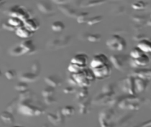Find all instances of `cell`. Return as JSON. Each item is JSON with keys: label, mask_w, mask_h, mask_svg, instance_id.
Segmentation results:
<instances>
[{"label": "cell", "mask_w": 151, "mask_h": 127, "mask_svg": "<svg viewBox=\"0 0 151 127\" xmlns=\"http://www.w3.org/2000/svg\"><path fill=\"white\" fill-rule=\"evenodd\" d=\"M37 103V102H36ZM34 102L31 98L22 101L18 105L19 112L25 115L33 116L40 115L45 112V108L41 104Z\"/></svg>", "instance_id": "obj_1"}, {"label": "cell", "mask_w": 151, "mask_h": 127, "mask_svg": "<svg viewBox=\"0 0 151 127\" xmlns=\"http://www.w3.org/2000/svg\"><path fill=\"white\" fill-rule=\"evenodd\" d=\"M143 103L144 101L142 98L136 97V95L130 94L122 98H120L117 102V105L122 109L138 110Z\"/></svg>", "instance_id": "obj_2"}, {"label": "cell", "mask_w": 151, "mask_h": 127, "mask_svg": "<svg viewBox=\"0 0 151 127\" xmlns=\"http://www.w3.org/2000/svg\"><path fill=\"white\" fill-rule=\"evenodd\" d=\"M106 45L111 50L122 51L126 48L127 43L123 37L118 34H114L108 39Z\"/></svg>", "instance_id": "obj_3"}, {"label": "cell", "mask_w": 151, "mask_h": 127, "mask_svg": "<svg viewBox=\"0 0 151 127\" xmlns=\"http://www.w3.org/2000/svg\"><path fill=\"white\" fill-rule=\"evenodd\" d=\"M115 112L111 108L103 109L99 115V122L101 127H112L115 117Z\"/></svg>", "instance_id": "obj_4"}, {"label": "cell", "mask_w": 151, "mask_h": 127, "mask_svg": "<svg viewBox=\"0 0 151 127\" xmlns=\"http://www.w3.org/2000/svg\"><path fill=\"white\" fill-rule=\"evenodd\" d=\"M109 61L116 69L122 71H125L129 62L127 56L119 55L110 56Z\"/></svg>", "instance_id": "obj_5"}, {"label": "cell", "mask_w": 151, "mask_h": 127, "mask_svg": "<svg viewBox=\"0 0 151 127\" xmlns=\"http://www.w3.org/2000/svg\"><path fill=\"white\" fill-rule=\"evenodd\" d=\"M94 77L102 79L108 77L111 73V67L109 63L92 69Z\"/></svg>", "instance_id": "obj_6"}, {"label": "cell", "mask_w": 151, "mask_h": 127, "mask_svg": "<svg viewBox=\"0 0 151 127\" xmlns=\"http://www.w3.org/2000/svg\"><path fill=\"white\" fill-rule=\"evenodd\" d=\"M122 89L125 92H128L131 95H136L137 94L135 90L134 77L129 76L123 79L121 82Z\"/></svg>", "instance_id": "obj_7"}, {"label": "cell", "mask_w": 151, "mask_h": 127, "mask_svg": "<svg viewBox=\"0 0 151 127\" xmlns=\"http://www.w3.org/2000/svg\"><path fill=\"white\" fill-rule=\"evenodd\" d=\"M109 63L108 57L103 54H99L93 56L91 61L90 65L92 69L103 66Z\"/></svg>", "instance_id": "obj_8"}, {"label": "cell", "mask_w": 151, "mask_h": 127, "mask_svg": "<svg viewBox=\"0 0 151 127\" xmlns=\"http://www.w3.org/2000/svg\"><path fill=\"white\" fill-rule=\"evenodd\" d=\"M150 59L149 57L145 53L143 54L141 56L137 59L132 58L129 61V65L134 68H138L142 66H145L149 63Z\"/></svg>", "instance_id": "obj_9"}, {"label": "cell", "mask_w": 151, "mask_h": 127, "mask_svg": "<svg viewBox=\"0 0 151 127\" xmlns=\"http://www.w3.org/2000/svg\"><path fill=\"white\" fill-rule=\"evenodd\" d=\"M47 117L49 121L55 125L64 123L65 120V116L62 113L61 109L57 110L56 114L49 113L47 114Z\"/></svg>", "instance_id": "obj_10"}, {"label": "cell", "mask_w": 151, "mask_h": 127, "mask_svg": "<svg viewBox=\"0 0 151 127\" xmlns=\"http://www.w3.org/2000/svg\"><path fill=\"white\" fill-rule=\"evenodd\" d=\"M129 76L150 80L151 79V69L144 68L135 70L131 73Z\"/></svg>", "instance_id": "obj_11"}, {"label": "cell", "mask_w": 151, "mask_h": 127, "mask_svg": "<svg viewBox=\"0 0 151 127\" xmlns=\"http://www.w3.org/2000/svg\"><path fill=\"white\" fill-rule=\"evenodd\" d=\"M45 81L48 86H52L54 88L60 86L62 84V80L61 78L55 75H51L45 77Z\"/></svg>", "instance_id": "obj_12"}, {"label": "cell", "mask_w": 151, "mask_h": 127, "mask_svg": "<svg viewBox=\"0 0 151 127\" xmlns=\"http://www.w3.org/2000/svg\"><path fill=\"white\" fill-rule=\"evenodd\" d=\"M134 80L135 90L137 93L142 92L145 91L147 86V81L148 80L142 79L136 77H134Z\"/></svg>", "instance_id": "obj_13"}, {"label": "cell", "mask_w": 151, "mask_h": 127, "mask_svg": "<svg viewBox=\"0 0 151 127\" xmlns=\"http://www.w3.org/2000/svg\"><path fill=\"white\" fill-rule=\"evenodd\" d=\"M38 78V74L33 72H25L22 74L19 77V79L21 81L27 83L36 82Z\"/></svg>", "instance_id": "obj_14"}, {"label": "cell", "mask_w": 151, "mask_h": 127, "mask_svg": "<svg viewBox=\"0 0 151 127\" xmlns=\"http://www.w3.org/2000/svg\"><path fill=\"white\" fill-rule=\"evenodd\" d=\"M88 56L85 54H78L71 59L70 63H76L86 67L88 61Z\"/></svg>", "instance_id": "obj_15"}, {"label": "cell", "mask_w": 151, "mask_h": 127, "mask_svg": "<svg viewBox=\"0 0 151 127\" xmlns=\"http://www.w3.org/2000/svg\"><path fill=\"white\" fill-rule=\"evenodd\" d=\"M91 109V100L90 98L86 99L79 104V112L82 114H86L90 113Z\"/></svg>", "instance_id": "obj_16"}, {"label": "cell", "mask_w": 151, "mask_h": 127, "mask_svg": "<svg viewBox=\"0 0 151 127\" xmlns=\"http://www.w3.org/2000/svg\"><path fill=\"white\" fill-rule=\"evenodd\" d=\"M20 46L24 49L25 54H33L36 51V46L31 40H26L21 43Z\"/></svg>", "instance_id": "obj_17"}, {"label": "cell", "mask_w": 151, "mask_h": 127, "mask_svg": "<svg viewBox=\"0 0 151 127\" xmlns=\"http://www.w3.org/2000/svg\"><path fill=\"white\" fill-rule=\"evenodd\" d=\"M151 41L145 39L139 41L137 46L145 53H150L151 51Z\"/></svg>", "instance_id": "obj_18"}, {"label": "cell", "mask_w": 151, "mask_h": 127, "mask_svg": "<svg viewBox=\"0 0 151 127\" xmlns=\"http://www.w3.org/2000/svg\"><path fill=\"white\" fill-rule=\"evenodd\" d=\"M32 32L25 26H21L17 29L16 34L17 36L21 38L27 39L32 36Z\"/></svg>", "instance_id": "obj_19"}, {"label": "cell", "mask_w": 151, "mask_h": 127, "mask_svg": "<svg viewBox=\"0 0 151 127\" xmlns=\"http://www.w3.org/2000/svg\"><path fill=\"white\" fill-rule=\"evenodd\" d=\"M0 117L6 124H12L15 121V118L12 113L8 111L2 112L0 114Z\"/></svg>", "instance_id": "obj_20"}, {"label": "cell", "mask_w": 151, "mask_h": 127, "mask_svg": "<svg viewBox=\"0 0 151 127\" xmlns=\"http://www.w3.org/2000/svg\"><path fill=\"white\" fill-rule=\"evenodd\" d=\"M24 23V26L32 31H37L39 27L38 22L32 19H28L25 20Z\"/></svg>", "instance_id": "obj_21"}, {"label": "cell", "mask_w": 151, "mask_h": 127, "mask_svg": "<svg viewBox=\"0 0 151 127\" xmlns=\"http://www.w3.org/2000/svg\"><path fill=\"white\" fill-rule=\"evenodd\" d=\"M132 121V116L129 115H125L119 117L116 121V123L118 126H127Z\"/></svg>", "instance_id": "obj_22"}, {"label": "cell", "mask_w": 151, "mask_h": 127, "mask_svg": "<svg viewBox=\"0 0 151 127\" xmlns=\"http://www.w3.org/2000/svg\"><path fill=\"white\" fill-rule=\"evenodd\" d=\"M37 5L39 10L44 13H50L52 11L53 8L52 5L46 2H39Z\"/></svg>", "instance_id": "obj_23"}, {"label": "cell", "mask_w": 151, "mask_h": 127, "mask_svg": "<svg viewBox=\"0 0 151 127\" xmlns=\"http://www.w3.org/2000/svg\"><path fill=\"white\" fill-rule=\"evenodd\" d=\"M62 113L65 116H70L75 113V108L71 106H67L61 109Z\"/></svg>", "instance_id": "obj_24"}, {"label": "cell", "mask_w": 151, "mask_h": 127, "mask_svg": "<svg viewBox=\"0 0 151 127\" xmlns=\"http://www.w3.org/2000/svg\"><path fill=\"white\" fill-rule=\"evenodd\" d=\"M52 30L55 32H60L63 31L65 28V24L61 21H56L52 24Z\"/></svg>", "instance_id": "obj_25"}, {"label": "cell", "mask_w": 151, "mask_h": 127, "mask_svg": "<svg viewBox=\"0 0 151 127\" xmlns=\"http://www.w3.org/2000/svg\"><path fill=\"white\" fill-rule=\"evenodd\" d=\"M18 100L19 98H16L11 101V102L7 106V111L12 113L14 112L15 110L18 107Z\"/></svg>", "instance_id": "obj_26"}, {"label": "cell", "mask_w": 151, "mask_h": 127, "mask_svg": "<svg viewBox=\"0 0 151 127\" xmlns=\"http://www.w3.org/2000/svg\"><path fill=\"white\" fill-rule=\"evenodd\" d=\"M85 68V67L81 66L79 64H76V63H71L69 65L68 69L70 71L73 73H78L81 71L83 70V69Z\"/></svg>", "instance_id": "obj_27"}, {"label": "cell", "mask_w": 151, "mask_h": 127, "mask_svg": "<svg viewBox=\"0 0 151 127\" xmlns=\"http://www.w3.org/2000/svg\"><path fill=\"white\" fill-rule=\"evenodd\" d=\"M144 54H145V53L142 50H140L137 47H136L132 49L130 52L129 55L132 58L135 59L140 57Z\"/></svg>", "instance_id": "obj_28"}, {"label": "cell", "mask_w": 151, "mask_h": 127, "mask_svg": "<svg viewBox=\"0 0 151 127\" xmlns=\"http://www.w3.org/2000/svg\"><path fill=\"white\" fill-rule=\"evenodd\" d=\"M32 96V92L27 89V90L23 91L20 92L19 97L18 98H19V99L22 101L31 98Z\"/></svg>", "instance_id": "obj_29"}, {"label": "cell", "mask_w": 151, "mask_h": 127, "mask_svg": "<svg viewBox=\"0 0 151 127\" xmlns=\"http://www.w3.org/2000/svg\"><path fill=\"white\" fill-rule=\"evenodd\" d=\"M55 92V88L48 86L45 87L42 90L41 93L43 97H46L48 96H52Z\"/></svg>", "instance_id": "obj_30"}, {"label": "cell", "mask_w": 151, "mask_h": 127, "mask_svg": "<svg viewBox=\"0 0 151 127\" xmlns=\"http://www.w3.org/2000/svg\"><path fill=\"white\" fill-rule=\"evenodd\" d=\"M28 87L29 86L27 83L21 81L15 85L14 86V89L17 91L22 92L28 89Z\"/></svg>", "instance_id": "obj_31"}, {"label": "cell", "mask_w": 151, "mask_h": 127, "mask_svg": "<svg viewBox=\"0 0 151 127\" xmlns=\"http://www.w3.org/2000/svg\"><path fill=\"white\" fill-rule=\"evenodd\" d=\"M25 54V51L20 45L14 48L11 51V54L15 56H19Z\"/></svg>", "instance_id": "obj_32"}, {"label": "cell", "mask_w": 151, "mask_h": 127, "mask_svg": "<svg viewBox=\"0 0 151 127\" xmlns=\"http://www.w3.org/2000/svg\"><path fill=\"white\" fill-rule=\"evenodd\" d=\"M22 21L18 18L16 17H13L9 20L8 23L15 27L17 26H18L19 27V26H22Z\"/></svg>", "instance_id": "obj_33"}, {"label": "cell", "mask_w": 151, "mask_h": 127, "mask_svg": "<svg viewBox=\"0 0 151 127\" xmlns=\"http://www.w3.org/2000/svg\"><path fill=\"white\" fill-rule=\"evenodd\" d=\"M102 93H115L114 86L110 83H107L104 85L101 90Z\"/></svg>", "instance_id": "obj_34"}, {"label": "cell", "mask_w": 151, "mask_h": 127, "mask_svg": "<svg viewBox=\"0 0 151 127\" xmlns=\"http://www.w3.org/2000/svg\"><path fill=\"white\" fill-rule=\"evenodd\" d=\"M102 19H103V18L101 16H95L89 19L88 21H87V23L89 25H93L101 22V21H102Z\"/></svg>", "instance_id": "obj_35"}, {"label": "cell", "mask_w": 151, "mask_h": 127, "mask_svg": "<svg viewBox=\"0 0 151 127\" xmlns=\"http://www.w3.org/2000/svg\"><path fill=\"white\" fill-rule=\"evenodd\" d=\"M89 92H88L87 86H83L81 89L79 90L77 93V98H86L88 96Z\"/></svg>", "instance_id": "obj_36"}, {"label": "cell", "mask_w": 151, "mask_h": 127, "mask_svg": "<svg viewBox=\"0 0 151 127\" xmlns=\"http://www.w3.org/2000/svg\"><path fill=\"white\" fill-rule=\"evenodd\" d=\"M101 36L99 34H90L87 37V40L90 42H96L101 40Z\"/></svg>", "instance_id": "obj_37"}, {"label": "cell", "mask_w": 151, "mask_h": 127, "mask_svg": "<svg viewBox=\"0 0 151 127\" xmlns=\"http://www.w3.org/2000/svg\"><path fill=\"white\" fill-rule=\"evenodd\" d=\"M89 14L87 12H82L78 16L77 20L79 24L85 23L88 21V17Z\"/></svg>", "instance_id": "obj_38"}, {"label": "cell", "mask_w": 151, "mask_h": 127, "mask_svg": "<svg viewBox=\"0 0 151 127\" xmlns=\"http://www.w3.org/2000/svg\"><path fill=\"white\" fill-rule=\"evenodd\" d=\"M145 2L142 1H137L132 4V7L135 9H141L145 8Z\"/></svg>", "instance_id": "obj_39"}, {"label": "cell", "mask_w": 151, "mask_h": 127, "mask_svg": "<svg viewBox=\"0 0 151 127\" xmlns=\"http://www.w3.org/2000/svg\"><path fill=\"white\" fill-rule=\"evenodd\" d=\"M44 101L45 103L47 105H52L55 104L57 102V100L54 98L52 96H48L45 97Z\"/></svg>", "instance_id": "obj_40"}, {"label": "cell", "mask_w": 151, "mask_h": 127, "mask_svg": "<svg viewBox=\"0 0 151 127\" xmlns=\"http://www.w3.org/2000/svg\"><path fill=\"white\" fill-rule=\"evenodd\" d=\"M5 75L8 79L11 80L15 77L16 72L13 70H9L5 72Z\"/></svg>", "instance_id": "obj_41"}, {"label": "cell", "mask_w": 151, "mask_h": 127, "mask_svg": "<svg viewBox=\"0 0 151 127\" xmlns=\"http://www.w3.org/2000/svg\"><path fill=\"white\" fill-rule=\"evenodd\" d=\"M32 71H33V73L37 74V73L38 72H39L40 71V64H39V63L38 62H36L34 63H33V64H32Z\"/></svg>", "instance_id": "obj_42"}, {"label": "cell", "mask_w": 151, "mask_h": 127, "mask_svg": "<svg viewBox=\"0 0 151 127\" xmlns=\"http://www.w3.org/2000/svg\"><path fill=\"white\" fill-rule=\"evenodd\" d=\"M63 92L66 94H71L76 92V89L73 87L71 86H68L65 87L63 90Z\"/></svg>", "instance_id": "obj_43"}, {"label": "cell", "mask_w": 151, "mask_h": 127, "mask_svg": "<svg viewBox=\"0 0 151 127\" xmlns=\"http://www.w3.org/2000/svg\"><path fill=\"white\" fill-rule=\"evenodd\" d=\"M104 2V0H93V1H91L88 3L87 6L90 7V6H95V5H99L101 3H103Z\"/></svg>", "instance_id": "obj_44"}, {"label": "cell", "mask_w": 151, "mask_h": 127, "mask_svg": "<svg viewBox=\"0 0 151 127\" xmlns=\"http://www.w3.org/2000/svg\"><path fill=\"white\" fill-rule=\"evenodd\" d=\"M3 26H4L5 29L9 30V31H14L15 30V27L9 24L8 23V24H4L3 25Z\"/></svg>", "instance_id": "obj_45"}, {"label": "cell", "mask_w": 151, "mask_h": 127, "mask_svg": "<svg viewBox=\"0 0 151 127\" xmlns=\"http://www.w3.org/2000/svg\"><path fill=\"white\" fill-rule=\"evenodd\" d=\"M69 83H70V84L73 85H78L77 83L76 80H75V78H73L72 76H70L68 79Z\"/></svg>", "instance_id": "obj_46"}, {"label": "cell", "mask_w": 151, "mask_h": 127, "mask_svg": "<svg viewBox=\"0 0 151 127\" xmlns=\"http://www.w3.org/2000/svg\"><path fill=\"white\" fill-rule=\"evenodd\" d=\"M54 2L56 3L59 4H62L64 3L67 0H52Z\"/></svg>", "instance_id": "obj_47"}, {"label": "cell", "mask_w": 151, "mask_h": 127, "mask_svg": "<svg viewBox=\"0 0 151 127\" xmlns=\"http://www.w3.org/2000/svg\"><path fill=\"white\" fill-rule=\"evenodd\" d=\"M1 71H0V76H1Z\"/></svg>", "instance_id": "obj_48"}, {"label": "cell", "mask_w": 151, "mask_h": 127, "mask_svg": "<svg viewBox=\"0 0 151 127\" xmlns=\"http://www.w3.org/2000/svg\"><path fill=\"white\" fill-rule=\"evenodd\" d=\"M1 0H0V3L1 2Z\"/></svg>", "instance_id": "obj_49"}]
</instances>
